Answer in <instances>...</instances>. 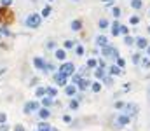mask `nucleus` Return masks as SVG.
<instances>
[{
	"instance_id": "42",
	"label": "nucleus",
	"mask_w": 150,
	"mask_h": 131,
	"mask_svg": "<svg viewBox=\"0 0 150 131\" xmlns=\"http://www.w3.org/2000/svg\"><path fill=\"white\" fill-rule=\"evenodd\" d=\"M119 33H122V35H128V26H121Z\"/></svg>"
},
{
	"instance_id": "31",
	"label": "nucleus",
	"mask_w": 150,
	"mask_h": 131,
	"mask_svg": "<svg viewBox=\"0 0 150 131\" xmlns=\"http://www.w3.org/2000/svg\"><path fill=\"white\" fill-rule=\"evenodd\" d=\"M80 81H82V77H80V75H77V74H73V86H79V84H80Z\"/></svg>"
},
{
	"instance_id": "22",
	"label": "nucleus",
	"mask_w": 150,
	"mask_h": 131,
	"mask_svg": "<svg viewBox=\"0 0 150 131\" xmlns=\"http://www.w3.org/2000/svg\"><path fill=\"white\" fill-rule=\"evenodd\" d=\"M35 95H37V98H42V96H45V88H37Z\"/></svg>"
},
{
	"instance_id": "2",
	"label": "nucleus",
	"mask_w": 150,
	"mask_h": 131,
	"mask_svg": "<svg viewBox=\"0 0 150 131\" xmlns=\"http://www.w3.org/2000/svg\"><path fill=\"white\" fill-rule=\"evenodd\" d=\"M59 74L65 75V77L73 75V74H75V65H73V63H63V65L59 67Z\"/></svg>"
},
{
	"instance_id": "7",
	"label": "nucleus",
	"mask_w": 150,
	"mask_h": 131,
	"mask_svg": "<svg viewBox=\"0 0 150 131\" xmlns=\"http://www.w3.org/2000/svg\"><path fill=\"white\" fill-rule=\"evenodd\" d=\"M124 109H126V112H128V117H129V116H136V114H138V107H136V105H131V103H129V105H126Z\"/></svg>"
},
{
	"instance_id": "37",
	"label": "nucleus",
	"mask_w": 150,
	"mask_h": 131,
	"mask_svg": "<svg viewBox=\"0 0 150 131\" xmlns=\"http://www.w3.org/2000/svg\"><path fill=\"white\" fill-rule=\"evenodd\" d=\"M101 81H103V84H107V86H112V82H114V81H112V77H103Z\"/></svg>"
},
{
	"instance_id": "17",
	"label": "nucleus",
	"mask_w": 150,
	"mask_h": 131,
	"mask_svg": "<svg viewBox=\"0 0 150 131\" xmlns=\"http://www.w3.org/2000/svg\"><path fill=\"white\" fill-rule=\"evenodd\" d=\"M119 30H121V25H119V21H115L114 23V26H112V35H119Z\"/></svg>"
},
{
	"instance_id": "38",
	"label": "nucleus",
	"mask_w": 150,
	"mask_h": 131,
	"mask_svg": "<svg viewBox=\"0 0 150 131\" xmlns=\"http://www.w3.org/2000/svg\"><path fill=\"white\" fill-rule=\"evenodd\" d=\"M5 121H7V116L3 112H0V124H5Z\"/></svg>"
},
{
	"instance_id": "46",
	"label": "nucleus",
	"mask_w": 150,
	"mask_h": 131,
	"mask_svg": "<svg viewBox=\"0 0 150 131\" xmlns=\"http://www.w3.org/2000/svg\"><path fill=\"white\" fill-rule=\"evenodd\" d=\"M0 131H9V126H7V124H2V126H0Z\"/></svg>"
},
{
	"instance_id": "14",
	"label": "nucleus",
	"mask_w": 150,
	"mask_h": 131,
	"mask_svg": "<svg viewBox=\"0 0 150 131\" xmlns=\"http://www.w3.org/2000/svg\"><path fill=\"white\" fill-rule=\"evenodd\" d=\"M45 95H47L49 98H54V96L58 95V89H56V88H51V86H49V88H45Z\"/></svg>"
},
{
	"instance_id": "44",
	"label": "nucleus",
	"mask_w": 150,
	"mask_h": 131,
	"mask_svg": "<svg viewBox=\"0 0 150 131\" xmlns=\"http://www.w3.org/2000/svg\"><path fill=\"white\" fill-rule=\"evenodd\" d=\"M98 68H103V70L107 68V67H105V61H103V60H100V61H98Z\"/></svg>"
},
{
	"instance_id": "43",
	"label": "nucleus",
	"mask_w": 150,
	"mask_h": 131,
	"mask_svg": "<svg viewBox=\"0 0 150 131\" xmlns=\"http://www.w3.org/2000/svg\"><path fill=\"white\" fill-rule=\"evenodd\" d=\"M47 47H49V49H54V47H56V42H54V40L47 42Z\"/></svg>"
},
{
	"instance_id": "15",
	"label": "nucleus",
	"mask_w": 150,
	"mask_h": 131,
	"mask_svg": "<svg viewBox=\"0 0 150 131\" xmlns=\"http://www.w3.org/2000/svg\"><path fill=\"white\" fill-rule=\"evenodd\" d=\"M91 84H93V82H91L89 79H82V81H80V84H79V89H87Z\"/></svg>"
},
{
	"instance_id": "9",
	"label": "nucleus",
	"mask_w": 150,
	"mask_h": 131,
	"mask_svg": "<svg viewBox=\"0 0 150 131\" xmlns=\"http://www.w3.org/2000/svg\"><path fill=\"white\" fill-rule=\"evenodd\" d=\"M33 65H35L38 70H45V61H44L42 58H35V60H33Z\"/></svg>"
},
{
	"instance_id": "49",
	"label": "nucleus",
	"mask_w": 150,
	"mask_h": 131,
	"mask_svg": "<svg viewBox=\"0 0 150 131\" xmlns=\"http://www.w3.org/2000/svg\"><path fill=\"white\" fill-rule=\"evenodd\" d=\"M147 53H149V54H150V46H149V47H147Z\"/></svg>"
},
{
	"instance_id": "35",
	"label": "nucleus",
	"mask_w": 150,
	"mask_h": 131,
	"mask_svg": "<svg viewBox=\"0 0 150 131\" xmlns=\"http://www.w3.org/2000/svg\"><path fill=\"white\" fill-rule=\"evenodd\" d=\"M124 65H126V60H124V58H121V56H119V58H117V67H119V68H122V67H124Z\"/></svg>"
},
{
	"instance_id": "34",
	"label": "nucleus",
	"mask_w": 150,
	"mask_h": 131,
	"mask_svg": "<svg viewBox=\"0 0 150 131\" xmlns=\"http://www.w3.org/2000/svg\"><path fill=\"white\" fill-rule=\"evenodd\" d=\"M124 42H126L128 46H133V44H135V39H133V37H129V35H126V39H124Z\"/></svg>"
},
{
	"instance_id": "8",
	"label": "nucleus",
	"mask_w": 150,
	"mask_h": 131,
	"mask_svg": "<svg viewBox=\"0 0 150 131\" xmlns=\"http://www.w3.org/2000/svg\"><path fill=\"white\" fill-rule=\"evenodd\" d=\"M54 81H56L58 86H66V77L61 75V74H56V75H54Z\"/></svg>"
},
{
	"instance_id": "36",
	"label": "nucleus",
	"mask_w": 150,
	"mask_h": 131,
	"mask_svg": "<svg viewBox=\"0 0 150 131\" xmlns=\"http://www.w3.org/2000/svg\"><path fill=\"white\" fill-rule=\"evenodd\" d=\"M73 46H75V42H73V40H66V42H65V49H72Z\"/></svg>"
},
{
	"instance_id": "4",
	"label": "nucleus",
	"mask_w": 150,
	"mask_h": 131,
	"mask_svg": "<svg viewBox=\"0 0 150 131\" xmlns=\"http://www.w3.org/2000/svg\"><path fill=\"white\" fill-rule=\"evenodd\" d=\"M101 54L105 56V58H119V54H117V49L115 47H112V46H105L103 47V51H101Z\"/></svg>"
},
{
	"instance_id": "10",
	"label": "nucleus",
	"mask_w": 150,
	"mask_h": 131,
	"mask_svg": "<svg viewBox=\"0 0 150 131\" xmlns=\"http://www.w3.org/2000/svg\"><path fill=\"white\" fill-rule=\"evenodd\" d=\"M96 44L101 46V47H105V46H108V40H107L105 35H98V37H96Z\"/></svg>"
},
{
	"instance_id": "33",
	"label": "nucleus",
	"mask_w": 150,
	"mask_h": 131,
	"mask_svg": "<svg viewBox=\"0 0 150 131\" xmlns=\"http://www.w3.org/2000/svg\"><path fill=\"white\" fill-rule=\"evenodd\" d=\"M98 26H100L101 30H105V28L108 26V21H107V19H100V25H98Z\"/></svg>"
},
{
	"instance_id": "39",
	"label": "nucleus",
	"mask_w": 150,
	"mask_h": 131,
	"mask_svg": "<svg viewBox=\"0 0 150 131\" xmlns=\"http://www.w3.org/2000/svg\"><path fill=\"white\" fill-rule=\"evenodd\" d=\"M2 33H3L5 37H10V30H9V28H5V26L2 28Z\"/></svg>"
},
{
	"instance_id": "47",
	"label": "nucleus",
	"mask_w": 150,
	"mask_h": 131,
	"mask_svg": "<svg viewBox=\"0 0 150 131\" xmlns=\"http://www.w3.org/2000/svg\"><path fill=\"white\" fill-rule=\"evenodd\" d=\"M63 121H65V123H70V121H72V117H70V116H63Z\"/></svg>"
},
{
	"instance_id": "30",
	"label": "nucleus",
	"mask_w": 150,
	"mask_h": 131,
	"mask_svg": "<svg viewBox=\"0 0 150 131\" xmlns=\"http://www.w3.org/2000/svg\"><path fill=\"white\" fill-rule=\"evenodd\" d=\"M140 61H142V56H140V53H135V54H133V63L136 65V63H140Z\"/></svg>"
},
{
	"instance_id": "32",
	"label": "nucleus",
	"mask_w": 150,
	"mask_h": 131,
	"mask_svg": "<svg viewBox=\"0 0 150 131\" xmlns=\"http://www.w3.org/2000/svg\"><path fill=\"white\" fill-rule=\"evenodd\" d=\"M129 23H131V25H138V23H140V18H138V16H131V18H129Z\"/></svg>"
},
{
	"instance_id": "3",
	"label": "nucleus",
	"mask_w": 150,
	"mask_h": 131,
	"mask_svg": "<svg viewBox=\"0 0 150 131\" xmlns=\"http://www.w3.org/2000/svg\"><path fill=\"white\" fill-rule=\"evenodd\" d=\"M12 21V14H10V11L7 9V7H0V23L2 25H9Z\"/></svg>"
},
{
	"instance_id": "26",
	"label": "nucleus",
	"mask_w": 150,
	"mask_h": 131,
	"mask_svg": "<svg viewBox=\"0 0 150 131\" xmlns=\"http://www.w3.org/2000/svg\"><path fill=\"white\" fill-rule=\"evenodd\" d=\"M51 11H52V9H51V7H49V5H45V7H44V9H42V16H44V18H47V16H49V14H51Z\"/></svg>"
},
{
	"instance_id": "54",
	"label": "nucleus",
	"mask_w": 150,
	"mask_h": 131,
	"mask_svg": "<svg viewBox=\"0 0 150 131\" xmlns=\"http://www.w3.org/2000/svg\"><path fill=\"white\" fill-rule=\"evenodd\" d=\"M149 16H150V14H149Z\"/></svg>"
},
{
	"instance_id": "11",
	"label": "nucleus",
	"mask_w": 150,
	"mask_h": 131,
	"mask_svg": "<svg viewBox=\"0 0 150 131\" xmlns=\"http://www.w3.org/2000/svg\"><path fill=\"white\" fill-rule=\"evenodd\" d=\"M65 93H66L68 96H75V93H77V86H65Z\"/></svg>"
},
{
	"instance_id": "12",
	"label": "nucleus",
	"mask_w": 150,
	"mask_h": 131,
	"mask_svg": "<svg viewBox=\"0 0 150 131\" xmlns=\"http://www.w3.org/2000/svg\"><path fill=\"white\" fill-rule=\"evenodd\" d=\"M38 117H40V119L51 117V110H49V109H40V110H38Z\"/></svg>"
},
{
	"instance_id": "28",
	"label": "nucleus",
	"mask_w": 150,
	"mask_h": 131,
	"mask_svg": "<svg viewBox=\"0 0 150 131\" xmlns=\"http://www.w3.org/2000/svg\"><path fill=\"white\" fill-rule=\"evenodd\" d=\"M68 107H70V110H77V109H79V102H77V100H72Z\"/></svg>"
},
{
	"instance_id": "6",
	"label": "nucleus",
	"mask_w": 150,
	"mask_h": 131,
	"mask_svg": "<svg viewBox=\"0 0 150 131\" xmlns=\"http://www.w3.org/2000/svg\"><path fill=\"white\" fill-rule=\"evenodd\" d=\"M136 46H138V49H147L149 47V40L143 39V37H138L136 39Z\"/></svg>"
},
{
	"instance_id": "20",
	"label": "nucleus",
	"mask_w": 150,
	"mask_h": 131,
	"mask_svg": "<svg viewBox=\"0 0 150 131\" xmlns=\"http://www.w3.org/2000/svg\"><path fill=\"white\" fill-rule=\"evenodd\" d=\"M110 74H112V75H121V68H119L117 65H112V67H110Z\"/></svg>"
},
{
	"instance_id": "53",
	"label": "nucleus",
	"mask_w": 150,
	"mask_h": 131,
	"mask_svg": "<svg viewBox=\"0 0 150 131\" xmlns=\"http://www.w3.org/2000/svg\"><path fill=\"white\" fill-rule=\"evenodd\" d=\"M51 2H52V0H51Z\"/></svg>"
},
{
	"instance_id": "25",
	"label": "nucleus",
	"mask_w": 150,
	"mask_h": 131,
	"mask_svg": "<svg viewBox=\"0 0 150 131\" xmlns=\"http://www.w3.org/2000/svg\"><path fill=\"white\" fill-rule=\"evenodd\" d=\"M140 65H142L143 68H149V67H150V60H149V58H142V61H140Z\"/></svg>"
},
{
	"instance_id": "50",
	"label": "nucleus",
	"mask_w": 150,
	"mask_h": 131,
	"mask_svg": "<svg viewBox=\"0 0 150 131\" xmlns=\"http://www.w3.org/2000/svg\"><path fill=\"white\" fill-rule=\"evenodd\" d=\"M49 131H58V130H54V128H51V130H49Z\"/></svg>"
},
{
	"instance_id": "27",
	"label": "nucleus",
	"mask_w": 150,
	"mask_h": 131,
	"mask_svg": "<svg viewBox=\"0 0 150 131\" xmlns=\"http://www.w3.org/2000/svg\"><path fill=\"white\" fill-rule=\"evenodd\" d=\"M94 75H96L98 79H103V77H105V70H103V68H98V70L94 72Z\"/></svg>"
},
{
	"instance_id": "1",
	"label": "nucleus",
	"mask_w": 150,
	"mask_h": 131,
	"mask_svg": "<svg viewBox=\"0 0 150 131\" xmlns=\"http://www.w3.org/2000/svg\"><path fill=\"white\" fill-rule=\"evenodd\" d=\"M40 21H42V16H38V14H30V16L26 18V26H30V28H38V26H40Z\"/></svg>"
},
{
	"instance_id": "13",
	"label": "nucleus",
	"mask_w": 150,
	"mask_h": 131,
	"mask_svg": "<svg viewBox=\"0 0 150 131\" xmlns=\"http://www.w3.org/2000/svg\"><path fill=\"white\" fill-rule=\"evenodd\" d=\"M117 123H119V126L122 128V126L129 124V117H128V116H119V117H117Z\"/></svg>"
},
{
	"instance_id": "45",
	"label": "nucleus",
	"mask_w": 150,
	"mask_h": 131,
	"mask_svg": "<svg viewBox=\"0 0 150 131\" xmlns=\"http://www.w3.org/2000/svg\"><path fill=\"white\" fill-rule=\"evenodd\" d=\"M2 4H3V7H7V5L12 4V0H2Z\"/></svg>"
},
{
	"instance_id": "29",
	"label": "nucleus",
	"mask_w": 150,
	"mask_h": 131,
	"mask_svg": "<svg viewBox=\"0 0 150 131\" xmlns=\"http://www.w3.org/2000/svg\"><path fill=\"white\" fill-rule=\"evenodd\" d=\"M75 54L77 56H82L84 54V47L82 46H75Z\"/></svg>"
},
{
	"instance_id": "16",
	"label": "nucleus",
	"mask_w": 150,
	"mask_h": 131,
	"mask_svg": "<svg viewBox=\"0 0 150 131\" xmlns=\"http://www.w3.org/2000/svg\"><path fill=\"white\" fill-rule=\"evenodd\" d=\"M80 28H82V23H80L79 19H73V21H72V30L77 32V30H80Z\"/></svg>"
},
{
	"instance_id": "18",
	"label": "nucleus",
	"mask_w": 150,
	"mask_h": 131,
	"mask_svg": "<svg viewBox=\"0 0 150 131\" xmlns=\"http://www.w3.org/2000/svg\"><path fill=\"white\" fill-rule=\"evenodd\" d=\"M56 58L63 61V60L66 58V53H65V49H58V51H56Z\"/></svg>"
},
{
	"instance_id": "24",
	"label": "nucleus",
	"mask_w": 150,
	"mask_h": 131,
	"mask_svg": "<svg viewBox=\"0 0 150 131\" xmlns=\"http://www.w3.org/2000/svg\"><path fill=\"white\" fill-rule=\"evenodd\" d=\"M87 67H89V68H94V67H98V61H96L94 58H89V60H87Z\"/></svg>"
},
{
	"instance_id": "40",
	"label": "nucleus",
	"mask_w": 150,
	"mask_h": 131,
	"mask_svg": "<svg viewBox=\"0 0 150 131\" xmlns=\"http://www.w3.org/2000/svg\"><path fill=\"white\" fill-rule=\"evenodd\" d=\"M124 107H126V103H124V102H117V103H115V109H119V110H121V109H124Z\"/></svg>"
},
{
	"instance_id": "51",
	"label": "nucleus",
	"mask_w": 150,
	"mask_h": 131,
	"mask_svg": "<svg viewBox=\"0 0 150 131\" xmlns=\"http://www.w3.org/2000/svg\"><path fill=\"white\" fill-rule=\"evenodd\" d=\"M2 35H3V33H2V30H0V37H2Z\"/></svg>"
},
{
	"instance_id": "41",
	"label": "nucleus",
	"mask_w": 150,
	"mask_h": 131,
	"mask_svg": "<svg viewBox=\"0 0 150 131\" xmlns=\"http://www.w3.org/2000/svg\"><path fill=\"white\" fill-rule=\"evenodd\" d=\"M112 11H114V16H115V18L121 16V9H119V7H115V9H112Z\"/></svg>"
},
{
	"instance_id": "48",
	"label": "nucleus",
	"mask_w": 150,
	"mask_h": 131,
	"mask_svg": "<svg viewBox=\"0 0 150 131\" xmlns=\"http://www.w3.org/2000/svg\"><path fill=\"white\" fill-rule=\"evenodd\" d=\"M14 131H24V128H23V126H21V124H17V126H16V128H14Z\"/></svg>"
},
{
	"instance_id": "21",
	"label": "nucleus",
	"mask_w": 150,
	"mask_h": 131,
	"mask_svg": "<svg viewBox=\"0 0 150 131\" xmlns=\"http://www.w3.org/2000/svg\"><path fill=\"white\" fill-rule=\"evenodd\" d=\"M91 89H93L94 93H100V91H101V84H100V82H93V84H91Z\"/></svg>"
},
{
	"instance_id": "5",
	"label": "nucleus",
	"mask_w": 150,
	"mask_h": 131,
	"mask_svg": "<svg viewBox=\"0 0 150 131\" xmlns=\"http://www.w3.org/2000/svg\"><path fill=\"white\" fill-rule=\"evenodd\" d=\"M38 109H40V103H38L37 100L28 102V103L24 105V114H31V112H35V110H38Z\"/></svg>"
},
{
	"instance_id": "52",
	"label": "nucleus",
	"mask_w": 150,
	"mask_h": 131,
	"mask_svg": "<svg viewBox=\"0 0 150 131\" xmlns=\"http://www.w3.org/2000/svg\"><path fill=\"white\" fill-rule=\"evenodd\" d=\"M149 33H150V26H149Z\"/></svg>"
},
{
	"instance_id": "23",
	"label": "nucleus",
	"mask_w": 150,
	"mask_h": 131,
	"mask_svg": "<svg viewBox=\"0 0 150 131\" xmlns=\"http://www.w3.org/2000/svg\"><path fill=\"white\" fill-rule=\"evenodd\" d=\"M142 5H143L142 0H131V7L133 9H142Z\"/></svg>"
},
{
	"instance_id": "19",
	"label": "nucleus",
	"mask_w": 150,
	"mask_h": 131,
	"mask_svg": "<svg viewBox=\"0 0 150 131\" xmlns=\"http://www.w3.org/2000/svg\"><path fill=\"white\" fill-rule=\"evenodd\" d=\"M42 105H44V109H49V107L52 105V98H49V96H45V98L42 100Z\"/></svg>"
}]
</instances>
